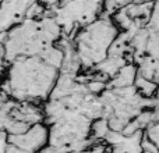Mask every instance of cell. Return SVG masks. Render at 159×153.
<instances>
[{
    "label": "cell",
    "instance_id": "6da1fadb",
    "mask_svg": "<svg viewBox=\"0 0 159 153\" xmlns=\"http://www.w3.org/2000/svg\"><path fill=\"white\" fill-rule=\"evenodd\" d=\"M61 38L63 29L46 13L39 20L25 18L10 32L0 36V43L4 45L7 64L20 57H41L60 70L64 55L56 43Z\"/></svg>",
    "mask_w": 159,
    "mask_h": 153
},
{
    "label": "cell",
    "instance_id": "7a4b0ae2",
    "mask_svg": "<svg viewBox=\"0 0 159 153\" xmlns=\"http://www.w3.org/2000/svg\"><path fill=\"white\" fill-rule=\"evenodd\" d=\"M60 70L41 57H20L11 61L0 81V90L17 102L43 106L49 100Z\"/></svg>",
    "mask_w": 159,
    "mask_h": 153
},
{
    "label": "cell",
    "instance_id": "3957f363",
    "mask_svg": "<svg viewBox=\"0 0 159 153\" xmlns=\"http://www.w3.org/2000/svg\"><path fill=\"white\" fill-rule=\"evenodd\" d=\"M120 33L110 17L102 15L95 22L87 25L74 36L75 52L81 61L82 72H88L105 61L109 49Z\"/></svg>",
    "mask_w": 159,
    "mask_h": 153
},
{
    "label": "cell",
    "instance_id": "277c9868",
    "mask_svg": "<svg viewBox=\"0 0 159 153\" xmlns=\"http://www.w3.org/2000/svg\"><path fill=\"white\" fill-rule=\"evenodd\" d=\"M103 107L102 118L107 121L110 131L123 134L134 118L145 110H154L155 100L145 99L134 86L123 89H106L99 95Z\"/></svg>",
    "mask_w": 159,
    "mask_h": 153
},
{
    "label": "cell",
    "instance_id": "5b68a950",
    "mask_svg": "<svg viewBox=\"0 0 159 153\" xmlns=\"http://www.w3.org/2000/svg\"><path fill=\"white\" fill-rule=\"evenodd\" d=\"M105 2H50L43 3L48 13L63 29V36L74 39L82 28L95 22L103 14Z\"/></svg>",
    "mask_w": 159,
    "mask_h": 153
},
{
    "label": "cell",
    "instance_id": "8992f818",
    "mask_svg": "<svg viewBox=\"0 0 159 153\" xmlns=\"http://www.w3.org/2000/svg\"><path fill=\"white\" fill-rule=\"evenodd\" d=\"M45 123L43 106L8 99L0 109V131L7 137L22 135L36 124Z\"/></svg>",
    "mask_w": 159,
    "mask_h": 153
},
{
    "label": "cell",
    "instance_id": "52a82bcc",
    "mask_svg": "<svg viewBox=\"0 0 159 153\" xmlns=\"http://www.w3.org/2000/svg\"><path fill=\"white\" fill-rule=\"evenodd\" d=\"M8 145L30 153H39L49 145V127L45 123L36 124L22 135L7 138Z\"/></svg>",
    "mask_w": 159,
    "mask_h": 153
},
{
    "label": "cell",
    "instance_id": "ba28073f",
    "mask_svg": "<svg viewBox=\"0 0 159 153\" xmlns=\"http://www.w3.org/2000/svg\"><path fill=\"white\" fill-rule=\"evenodd\" d=\"M34 2H2L0 3V36L10 32L25 18Z\"/></svg>",
    "mask_w": 159,
    "mask_h": 153
},
{
    "label": "cell",
    "instance_id": "9c48e42d",
    "mask_svg": "<svg viewBox=\"0 0 159 153\" xmlns=\"http://www.w3.org/2000/svg\"><path fill=\"white\" fill-rule=\"evenodd\" d=\"M143 138L144 132H137L131 137H126L123 134L110 131L105 138V142L109 145V151L106 153H143Z\"/></svg>",
    "mask_w": 159,
    "mask_h": 153
},
{
    "label": "cell",
    "instance_id": "30bf717a",
    "mask_svg": "<svg viewBox=\"0 0 159 153\" xmlns=\"http://www.w3.org/2000/svg\"><path fill=\"white\" fill-rule=\"evenodd\" d=\"M147 32H148L147 55L159 60V2L155 3L151 20L147 25Z\"/></svg>",
    "mask_w": 159,
    "mask_h": 153
},
{
    "label": "cell",
    "instance_id": "8fae6325",
    "mask_svg": "<svg viewBox=\"0 0 159 153\" xmlns=\"http://www.w3.org/2000/svg\"><path fill=\"white\" fill-rule=\"evenodd\" d=\"M127 64H133L130 63L129 60H127L126 57H117V56H107V59L105 61H102L99 66H96L93 70H91V71L93 72H98V74L103 75L105 78H107L110 81V79H113L116 75L119 74V72L121 71V70L124 68V67L127 66Z\"/></svg>",
    "mask_w": 159,
    "mask_h": 153
},
{
    "label": "cell",
    "instance_id": "7c38bea8",
    "mask_svg": "<svg viewBox=\"0 0 159 153\" xmlns=\"http://www.w3.org/2000/svg\"><path fill=\"white\" fill-rule=\"evenodd\" d=\"M137 75L159 85V60L152 56H144L135 61Z\"/></svg>",
    "mask_w": 159,
    "mask_h": 153
},
{
    "label": "cell",
    "instance_id": "4fadbf2b",
    "mask_svg": "<svg viewBox=\"0 0 159 153\" xmlns=\"http://www.w3.org/2000/svg\"><path fill=\"white\" fill-rule=\"evenodd\" d=\"M135 78H137V66L135 64H127L113 79L107 82L109 89H123V88L134 86Z\"/></svg>",
    "mask_w": 159,
    "mask_h": 153
},
{
    "label": "cell",
    "instance_id": "5bb4252c",
    "mask_svg": "<svg viewBox=\"0 0 159 153\" xmlns=\"http://www.w3.org/2000/svg\"><path fill=\"white\" fill-rule=\"evenodd\" d=\"M134 88L138 90V93H140L143 98L155 99V96H157V93H158V89H159V85L137 75L135 82H134Z\"/></svg>",
    "mask_w": 159,
    "mask_h": 153
},
{
    "label": "cell",
    "instance_id": "9a60e30c",
    "mask_svg": "<svg viewBox=\"0 0 159 153\" xmlns=\"http://www.w3.org/2000/svg\"><path fill=\"white\" fill-rule=\"evenodd\" d=\"M130 2H105L103 3V14L102 15H106V17H110L112 18L119 10H121L123 7H126Z\"/></svg>",
    "mask_w": 159,
    "mask_h": 153
},
{
    "label": "cell",
    "instance_id": "2e32d148",
    "mask_svg": "<svg viewBox=\"0 0 159 153\" xmlns=\"http://www.w3.org/2000/svg\"><path fill=\"white\" fill-rule=\"evenodd\" d=\"M144 135L157 146L158 151H159V123H152L151 125L145 129Z\"/></svg>",
    "mask_w": 159,
    "mask_h": 153
},
{
    "label": "cell",
    "instance_id": "e0dca14e",
    "mask_svg": "<svg viewBox=\"0 0 159 153\" xmlns=\"http://www.w3.org/2000/svg\"><path fill=\"white\" fill-rule=\"evenodd\" d=\"M7 60H6V49H4V45L0 43V79L4 76L6 71H7Z\"/></svg>",
    "mask_w": 159,
    "mask_h": 153
},
{
    "label": "cell",
    "instance_id": "ac0fdd59",
    "mask_svg": "<svg viewBox=\"0 0 159 153\" xmlns=\"http://www.w3.org/2000/svg\"><path fill=\"white\" fill-rule=\"evenodd\" d=\"M109 151V145L106 142H101L98 145L92 146V148L87 149V151H81V152H73V153H106Z\"/></svg>",
    "mask_w": 159,
    "mask_h": 153
},
{
    "label": "cell",
    "instance_id": "d6986e66",
    "mask_svg": "<svg viewBox=\"0 0 159 153\" xmlns=\"http://www.w3.org/2000/svg\"><path fill=\"white\" fill-rule=\"evenodd\" d=\"M141 148H143V153H159L158 148L144 135L143 142H141Z\"/></svg>",
    "mask_w": 159,
    "mask_h": 153
},
{
    "label": "cell",
    "instance_id": "ffe728a7",
    "mask_svg": "<svg viewBox=\"0 0 159 153\" xmlns=\"http://www.w3.org/2000/svg\"><path fill=\"white\" fill-rule=\"evenodd\" d=\"M7 134H4V132L0 131V153H6V149H7Z\"/></svg>",
    "mask_w": 159,
    "mask_h": 153
},
{
    "label": "cell",
    "instance_id": "44dd1931",
    "mask_svg": "<svg viewBox=\"0 0 159 153\" xmlns=\"http://www.w3.org/2000/svg\"><path fill=\"white\" fill-rule=\"evenodd\" d=\"M155 107H154V116H155V123H159V89L155 96Z\"/></svg>",
    "mask_w": 159,
    "mask_h": 153
},
{
    "label": "cell",
    "instance_id": "7402d4cb",
    "mask_svg": "<svg viewBox=\"0 0 159 153\" xmlns=\"http://www.w3.org/2000/svg\"><path fill=\"white\" fill-rule=\"evenodd\" d=\"M8 99H10V98H8V96L6 95L4 92H2V90H0V109H2V107H3V104H4L8 100Z\"/></svg>",
    "mask_w": 159,
    "mask_h": 153
},
{
    "label": "cell",
    "instance_id": "603a6c76",
    "mask_svg": "<svg viewBox=\"0 0 159 153\" xmlns=\"http://www.w3.org/2000/svg\"><path fill=\"white\" fill-rule=\"evenodd\" d=\"M0 3H2V2H0Z\"/></svg>",
    "mask_w": 159,
    "mask_h": 153
}]
</instances>
